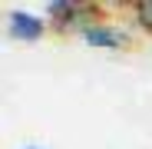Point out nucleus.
<instances>
[{
  "mask_svg": "<svg viewBox=\"0 0 152 149\" xmlns=\"http://www.w3.org/2000/svg\"><path fill=\"white\" fill-rule=\"evenodd\" d=\"M43 30H46V20L37 17V13H30V10H20L17 7V10L7 13V33H10V40L33 43V40L43 37Z\"/></svg>",
  "mask_w": 152,
  "mask_h": 149,
  "instance_id": "1",
  "label": "nucleus"
},
{
  "mask_svg": "<svg viewBox=\"0 0 152 149\" xmlns=\"http://www.w3.org/2000/svg\"><path fill=\"white\" fill-rule=\"evenodd\" d=\"M80 33H83V40L89 46H103V50H119V46H126V40H129V33L113 27V23H86Z\"/></svg>",
  "mask_w": 152,
  "mask_h": 149,
  "instance_id": "2",
  "label": "nucleus"
},
{
  "mask_svg": "<svg viewBox=\"0 0 152 149\" xmlns=\"http://www.w3.org/2000/svg\"><path fill=\"white\" fill-rule=\"evenodd\" d=\"M46 10L53 13L56 20H69V17H86V4H76V0H53V4H46Z\"/></svg>",
  "mask_w": 152,
  "mask_h": 149,
  "instance_id": "3",
  "label": "nucleus"
},
{
  "mask_svg": "<svg viewBox=\"0 0 152 149\" xmlns=\"http://www.w3.org/2000/svg\"><path fill=\"white\" fill-rule=\"evenodd\" d=\"M136 17L142 20V27L152 30V0H145V4H136Z\"/></svg>",
  "mask_w": 152,
  "mask_h": 149,
  "instance_id": "4",
  "label": "nucleus"
},
{
  "mask_svg": "<svg viewBox=\"0 0 152 149\" xmlns=\"http://www.w3.org/2000/svg\"><path fill=\"white\" fill-rule=\"evenodd\" d=\"M27 149H40V146H27Z\"/></svg>",
  "mask_w": 152,
  "mask_h": 149,
  "instance_id": "5",
  "label": "nucleus"
}]
</instances>
